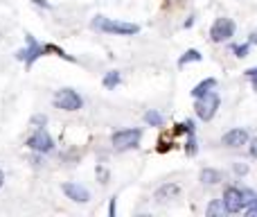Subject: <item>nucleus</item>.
Returning a JSON list of instances; mask_svg holds the SVG:
<instances>
[{
  "label": "nucleus",
  "mask_w": 257,
  "mask_h": 217,
  "mask_svg": "<svg viewBox=\"0 0 257 217\" xmlns=\"http://www.w3.org/2000/svg\"><path fill=\"white\" fill-rule=\"evenodd\" d=\"M90 27L97 32H104V34H117V36H133L140 32V25H136V23L113 21V18H106V16H95Z\"/></svg>",
  "instance_id": "1"
},
{
  "label": "nucleus",
  "mask_w": 257,
  "mask_h": 217,
  "mask_svg": "<svg viewBox=\"0 0 257 217\" xmlns=\"http://www.w3.org/2000/svg\"><path fill=\"white\" fill-rule=\"evenodd\" d=\"M219 107H221V98H219L214 91L201 95V98H194V113H196V118L203 120V122H210V120L217 115Z\"/></svg>",
  "instance_id": "2"
},
{
  "label": "nucleus",
  "mask_w": 257,
  "mask_h": 217,
  "mask_svg": "<svg viewBox=\"0 0 257 217\" xmlns=\"http://www.w3.org/2000/svg\"><path fill=\"white\" fill-rule=\"evenodd\" d=\"M52 104L57 109H61V111H79L81 107H84V100H81V95L77 93V91L61 89V91H57V93H54Z\"/></svg>",
  "instance_id": "3"
},
{
  "label": "nucleus",
  "mask_w": 257,
  "mask_h": 217,
  "mask_svg": "<svg viewBox=\"0 0 257 217\" xmlns=\"http://www.w3.org/2000/svg\"><path fill=\"white\" fill-rule=\"evenodd\" d=\"M142 140V129H120L111 136V142L115 150H133Z\"/></svg>",
  "instance_id": "4"
},
{
  "label": "nucleus",
  "mask_w": 257,
  "mask_h": 217,
  "mask_svg": "<svg viewBox=\"0 0 257 217\" xmlns=\"http://www.w3.org/2000/svg\"><path fill=\"white\" fill-rule=\"evenodd\" d=\"M232 36H235V21H232V18L221 16L210 27V39H212V43H223V41H230Z\"/></svg>",
  "instance_id": "5"
},
{
  "label": "nucleus",
  "mask_w": 257,
  "mask_h": 217,
  "mask_svg": "<svg viewBox=\"0 0 257 217\" xmlns=\"http://www.w3.org/2000/svg\"><path fill=\"white\" fill-rule=\"evenodd\" d=\"M248 199H246V190L235 186H228L226 192H223V206H226L228 213H241L246 208Z\"/></svg>",
  "instance_id": "6"
},
{
  "label": "nucleus",
  "mask_w": 257,
  "mask_h": 217,
  "mask_svg": "<svg viewBox=\"0 0 257 217\" xmlns=\"http://www.w3.org/2000/svg\"><path fill=\"white\" fill-rule=\"evenodd\" d=\"M25 41H27V48H25V50H18V52H16V59L25 61V66L32 68L36 59L45 54V48H43V45H41L32 34H25Z\"/></svg>",
  "instance_id": "7"
},
{
  "label": "nucleus",
  "mask_w": 257,
  "mask_h": 217,
  "mask_svg": "<svg viewBox=\"0 0 257 217\" xmlns=\"http://www.w3.org/2000/svg\"><path fill=\"white\" fill-rule=\"evenodd\" d=\"M27 147L34 150V152H39V154H48V152H52L54 140H52V136H50L45 129H36V131L27 138Z\"/></svg>",
  "instance_id": "8"
},
{
  "label": "nucleus",
  "mask_w": 257,
  "mask_h": 217,
  "mask_svg": "<svg viewBox=\"0 0 257 217\" xmlns=\"http://www.w3.org/2000/svg\"><path fill=\"white\" fill-rule=\"evenodd\" d=\"M61 190H63V195H66L68 199L77 201V204H88V201H90V192H88V188L79 186V183H63Z\"/></svg>",
  "instance_id": "9"
},
{
  "label": "nucleus",
  "mask_w": 257,
  "mask_h": 217,
  "mask_svg": "<svg viewBox=\"0 0 257 217\" xmlns=\"http://www.w3.org/2000/svg\"><path fill=\"white\" fill-rule=\"evenodd\" d=\"M250 140V136H248V131L246 129H230V131H226L223 133V138H221V142L226 147H230V150H237V147H241V145H246V142Z\"/></svg>",
  "instance_id": "10"
},
{
  "label": "nucleus",
  "mask_w": 257,
  "mask_h": 217,
  "mask_svg": "<svg viewBox=\"0 0 257 217\" xmlns=\"http://www.w3.org/2000/svg\"><path fill=\"white\" fill-rule=\"evenodd\" d=\"M181 195V183L176 181H169V183H163V186L156 190V201L158 204H165V201H172Z\"/></svg>",
  "instance_id": "11"
},
{
  "label": "nucleus",
  "mask_w": 257,
  "mask_h": 217,
  "mask_svg": "<svg viewBox=\"0 0 257 217\" xmlns=\"http://www.w3.org/2000/svg\"><path fill=\"white\" fill-rule=\"evenodd\" d=\"M214 86H217V80H214V77H208V80L199 82V84L192 89V98H201V95L210 93V91H214Z\"/></svg>",
  "instance_id": "12"
},
{
  "label": "nucleus",
  "mask_w": 257,
  "mask_h": 217,
  "mask_svg": "<svg viewBox=\"0 0 257 217\" xmlns=\"http://www.w3.org/2000/svg\"><path fill=\"white\" fill-rule=\"evenodd\" d=\"M219 181H221V172H219V170H212V168L201 170V183L214 186V183H219Z\"/></svg>",
  "instance_id": "13"
},
{
  "label": "nucleus",
  "mask_w": 257,
  "mask_h": 217,
  "mask_svg": "<svg viewBox=\"0 0 257 217\" xmlns=\"http://www.w3.org/2000/svg\"><path fill=\"white\" fill-rule=\"evenodd\" d=\"M120 82H122L120 73H117V70H111V73H106V75H104L102 84H104V89L113 91V89H115V86H120Z\"/></svg>",
  "instance_id": "14"
},
{
  "label": "nucleus",
  "mask_w": 257,
  "mask_h": 217,
  "mask_svg": "<svg viewBox=\"0 0 257 217\" xmlns=\"http://www.w3.org/2000/svg\"><path fill=\"white\" fill-rule=\"evenodd\" d=\"M201 59H203V57H201V52H199V50H194V48H192V50H187V52L185 54H183V57L181 59H178V66H187V63H192V61H201Z\"/></svg>",
  "instance_id": "15"
},
{
  "label": "nucleus",
  "mask_w": 257,
  "mask_h": 217,
  "mask_svg": "<svg viewBox=\"0 0 257 217\" xmlns=\"http://www.w3.org/2000/svg\"><path fill=\"white\" fill-rule=\"evenodd\" d=\"M145 122H147V124H151V127H163L165 118L158 113V111L151 109V111H147V113H145Z\"/></svg>",
  "instance_id": "16"
},
{
  "label": "nucleus",
  "mask_w": 257,
  "mask_h": 217,
  "mask_svg": "<svg viewBox=\"0 0 257 217\" xmlns=\"http://www.w3.org/2000/svg\"><path fill=\"white\" fill-rule=\"evenodd\" d=\"M205 213L208 215H223V213H228V210H226V206H223V199H214L212 204L205 208Z\"/></svg>",
  "instance_id": "17"
},
{
  "label": "nucleus",
  "mask_w": 257,
  "mask_h": 217,
  "mask_svg": "<svg viewBox=\"0 0 257 217\" xmlns=\"http://www.w3.org/2000/svg\"><path fill=\"white\" fill-rule=\"evenodd\" d=\"M248 192V190H246ZM248 208H246V215L248 217H257V195H253V192H248Z\"/></svg>",
  "instance_id": "18"
},
{
  "label": "nucleus",
  "mask_w": 257,
  "mask_h": 217,
  "mask_svg": "<svg viewBox=\"0 0 257 217\" xmlns=\"http://www.w3.org/2000/svg\"><path fill=\"white\" fill-rule=\"evenodd\" d=\"M196 138H194V133H190V138H187V142H185V154L187 156H194L196 154Z\"/></svg>",
  "instance_id": "19"
},
{
  "label": "nucleus",
  "mask_w": 257,
  "mask_h": 217,
  "mask_svg": "<svg viewBox=\"0 0 257 217\" xmlns=\"http://www.w3.org/2000/svg\"><path fill=\"white\" fill-rule=\"evenodd\" d=\"M235 57H246V54H248V50H250V43H244V45H235Z\"/></svg>",
  "instance_id": "20"
},
{
  "label": "nucleus",
  "mask_w": 257,
  "mask_h": 217,
  "mask_svg": "<svg viewBox=\"0 0 257 217\" xmlns=\"http://www.w3.org/2000/svg\"><path fill=\"white\" fill-rule=\"evenodd\" d=\"M45 122H48V118H45L43 113H36V115H32V124H34V127H45Z\"/></svg>",
  "instance_id": "21"
},
{
  "label": "nucleus",
  "mask_w": 257,
  "mask_h": 217,
  "mask_svg": "<svg viewBox=\"0 0 257 217\" xmlns=\"http://www.w3.org/2000/svg\"><path fill=\"white\" fill-rule=\"evenodd\" d=\"M244 75L248 77V80H250V84H253V89L257 91V66H255V68H248V70H246Z\"/></svg>",
  "instance_id": "22"
},
{
  "label": "nucleus",
  "mask_w": 257,
  "mask_h": 217,
  "mask_svg": "<svg viewBox=\"0 0 257 217\" xmlns=\"http://www.w3.org/2000/svg\"><path fill=\"white\" fill-rule=\"evenodd\" d=\"M235 172L237 174H248V165L246 163H235Z\"/></svg>",
  "instance_id": "23"
},
{
  "label": "nucleus",
  "mask_w": 257,
  "mask_h": 217,
  "mask_svg": "<svg viewBox=\"0 0 257 217\" xmlns=\"http://www.w3.org/2000/svg\"><path fill=\"white\" fill-rule=\"evenodd\" d=\"M250 156H253V159H257V138H253V140H250Z\"/></svg>",
  "instance_id": "24"
},
{
  "label": "nucleus",
  "mask_w": 257,
  "mask_h": 217,
  "mask_svg": "<svg viewBox=\"0 0 257 217\" xmlns=\"http://www.w3.org/2000/svg\"><path fill=\"white\" fill-rule=\"evenodd\" d=\"M183 0H165V7H178Z\"/></svg>",
  "instance_id": "25"
},
{
  "label": "nucleus",
  "mask_w": 257,
  "mask_h": 217,
  "mask_svg": "<svg viewBox=\"0 0 257 217\" xmlns=\"http://www.w3.org/2000/svg\"><path fill=\"white\" fill-rule=\"evenodd\" d=\"M108 215H115V197H113V199H111V206H108Z\"/></svg>",
  "instance_id": "26"
},
{
  "label": "nucleus",
  "mask_w": 257,
  "mask_h": 217,
  "mask_svg": "<svg viewBox=\"0 0 257 217\" xmlns=\"http://www.w3.org/2000/svg\"><path fill=\"white\" fill-rule=\"evenodd\" d=\"M34 5H39V7H43V9H50V3H45V0H34Z\"/></svg>",
  "instance_id": "27"
},
{
  "label": "nucleus",
  "mask_w": 257,
  "mask_h": 217,
  "mask_svg": "<svg viewBox=\"0 0 257 217\" xmlns=\"http://www.w3.org/2000/svg\"><path fill=\"white\" fill-rule=\"evenodd\" d=\"M248 43H257V32H253V34H250V41Z\"/></svg>",
  "instance_id": "28"
},
{
  "label": "nucleus",
  "mask_w": 257,
  "mask_h": 217,
  "mask_svg": "<svg viewBox=\"0 0 257 217\" xmlns=\"http://www.w3.org/2000/svg\"><path fill=\"white\" fill-rule=\"evenodd\" d=\"M5 183V172H3V168H0V186Z\"/></svg>",
  "instance_id": "29"
}]
</instances>
